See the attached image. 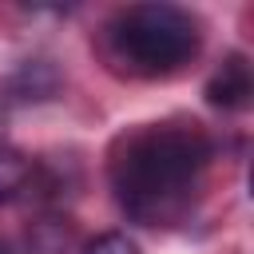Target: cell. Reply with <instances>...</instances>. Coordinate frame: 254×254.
<instances>
[{
  "label": "cell",
  "instance_id": "5",
  "mask_svg": "<svg viewBox=\"0 0 254 254\" xmlns=\"http://www.w3.org/2000/svg\"><path fill=\"white\" fill-rule=\"evenodd\" d=\"M71 242H75V234H71L67 218H56V214L36 218L28 226V234H24L28 254H71Z\"/></svg>",
  "mask_w": 254,
  "mask_h": 254
},
{
  "label": "cell",
  "instance_id": "4",
  "mask_svg": "<svg viewBox=\"0 0 254 254\" xmlns=\"http://www.w3.org/2000/svg\"><path fill=\"white\" fill-rule=\"evenodd\" d=\"M36 190V163L12 147H0V206Z\"/></svg>",
  "mask_w": 254,
  "mask_h": 254
},
{
  "label": "cell",
  "instance_id": "3",
  "mask_svg": "<svg viewBox=\"0 0 254 254\" xmlns=\"http://www.w3.org/2000/svg\"><path fill=\"white\" fill-rule=\"evenodd\" d=\"M254 95V71L242 52H230L206 79V103L218 111H242Z\"/></svg>",
  "mask_w": 254,
  "mask_h": 254
},
{
  "label": "cell",
  "instance_id": "1",
  "mask_svg": "<svg viewBox=\"0 0 254 254\" xmlns=\"http://www.w3.org/2000/svg\"><path fill=\"white\" fill-rule=\"evenodd\" d=\"M210 139L198 123H143L111 151V190L143 226L179 222L206 179Z\"/></svg>",
  "mask_w": 254,
  "mask_h": 254
},
{
  "label": "cell",
  "instance_id": "2",
  "mask_svg": "<svg viewBox=\"0 0 254 254\" xmlns=\"http://www.w3.org/2000/svg\"><path fill=\"white\" fill-rule=\"evenodd\" d=\"M198 20L163 0L131 4L107 24V48L131 75H171L198 52Z\"/></svg>",
  "mask_w": 254,
  "mask_h": 254
},
{
  "label": "cell",
  "instance_id": "6",
  "mask_svg": "<svg viewBox=\"0 0 254 254\" xmlns=\"http://www.w3.org/2000/svg\"><path fill=\"white\" fill-rule=\"evenodd\" d=\"M79 254H139V242L131 234H123V230H103L91 242H83Z\"/></svg>",
  "mask_w": 254,
  "mask_h": 254
}]
</instances>
